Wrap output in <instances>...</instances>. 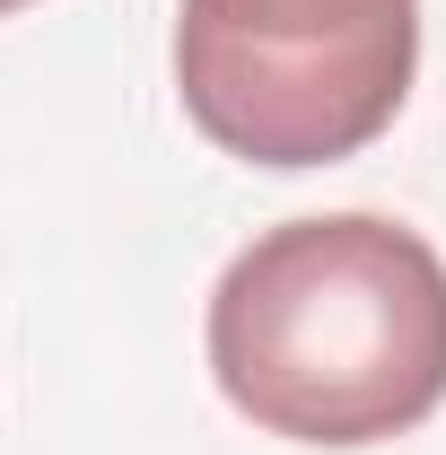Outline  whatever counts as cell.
Here are the masks:
<instances>
[{"label":"cell","instance_id":"obj_1","mask_svg":"<svg viewBox=\"0 0 446 455\" xmlns=\"http://www.w3.org/2000/svg\"><path fill=\"white\" fill-rule=\"evenodd\" d=\"M219 395L298 447H386L446 403V263L377 211L263 228L211 289Z\"/></svg>","mask_w":446,"mask_h":455},{"label":"cell","instance_id":"obj_2","mask_svg":"<svg viewBox=\"0 0 446 455\" xmlns=\"http://www.w3.org/2000/svg\"><path fill=\"white\" fill-rule=\"evenodd\" d=\"M420 70V0H184L175 97L245 167H333Z\"/></svg>","mask_w":446,"mask_h":455},{"label":"cell","instance_id":"obj_3","mask_svg":"<svg viewBox=\"0 0 446 455\" xmlns=\"http://www.w3.org/2000/svg\"><path fill=\"white\" fill-rule=\"evenodd\" d=\"M9 9H27V0H0V18H9Z\"/></svg>","mask_w":446,"mask_h":455}]
</instances>
